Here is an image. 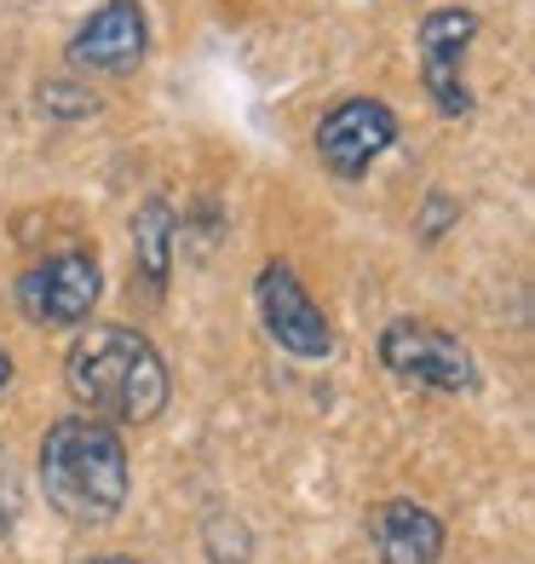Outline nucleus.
I'll return each instance as SVG.
<instances>
[{"mask_svg": "<svg viewBox=\"0 0 535 564\" xmlns=\"http://www.w3.org/2000/svg\"><path fill=\"white\" fill-rule=\"evenodd\" d=\"M64 387L87 421L150 426L173 398V375L150 335L127 323H92L64 351Z\"/></svg>", "mask_w": 535, "mask_h": 564, "instance_id": "1", "label": "nucleus"}, {"mask_svg": "<svg viewBox=\"0 0 535 564\" xmlns=\"http://www.w3.org/2000/svg\"><path fill=\"white\" fill-rule=\"evenodd\" d=\"M35 484L46 507L75 530H105L127 507L133 490V460H127L121 432L87 415H64L41 432L35 449Z\"/></svg>", "mask_w": 535, "mask_h": 564, "instance_id": "2", "label": "nucleus"}, {"mask_svg": "<svg viewBox=\"0 0 535 564\" xmlns=\"http://www.w3.org/2000/svg\"><path fill=\"white\" fill-rule=\"evenodd\" d=\"M374 351H380V364H386V375L403 380V387H426V392H444V398L483 392V369H478L472 346L432 317H392L380 328Z\"/></svg>", "mask_w": 535, "mask_h": 564, "instance_id": "3", "label": "nucleus"}, {"mask_svg": "<svg viewBox=\"0 0 535 564\" xmlns=\"http://www.w3.org/2000/svg\"><path fill=\"white\" fill-rule=\"evenodd\" d=\"M98 294H105V265H98V248H81V242L35 260L12 289L23 323L35 328H81L92 317Z\"/></svg>", "mask_w": 535, "mask_h": 564, "instance_id": "4", "label": "nucleus"}, {"mask_svg": "<svg viewBox=\"0 0 535 564\" xmlns=\"http://www.w3.org/2000/svg\"><path fill=\"white\" fill-rule=\"evenodd\" d=\"M478 12L472 7H432L415 23V58H421V87L432 110L444 121H467L478 110V93L467 87V53L478 41Z\"/></svg>", "mask_w": 535, "mask_h": 564, "instance_id": "5", "label": "nucleus"}, {"mask_svg": "<svg viewBox=\"0 0 535 564\" xmlns=\"http://www.w3.org/2000/svg\"><path fill=\"white\" fill-rule=\"evenodd\" d=\"M253 312H260V328L271 335L276 351L299 357V364H323L335 357V323L312 300V289L299 282V271L288 260H271L253 276Z\"/></svg>", "mask_w": 535, "mask_h": 564, "instance_id": "6", "label": "nucleus"}, {"mask_svg": "<svg viewBox=\"0 0 535 564\" xmlns=\"http://www.w3.org/2000/svg\"><path fill=\"white\" fill-rule=\"evenodd\" d=\"M397 133H403V121H397V110L386 105V98L351 93L317 121L312 144H317V162L335 178H363L397 144Z\"/></svg>", "mask_w": 535, "mask_h": 564, "instance_id": "7", "label": "nucleus"}, {"mask_svg": "<svg viewBox=\"0 0 535 564\" xmlns=\"http://www.w3.org/2000/svg\"><path fill=\"white\" fill-rule=\"evenodd\" d=\"M150 58V12L144 0H105L64 41L69 75H139Z\"/></svg>", "mask_w": 535, "mask_h": 564, "instance_id": "8", "label": "nucleus"}, {"mask_svg": "<svg viewBox=\"0 0 535 564\" xmlns=\"http://www.w3.org/2000/svg\"><path fill=\"white\" fill-rule=\"evenodd\" d=\"M369 542L380 553V564H438L444 558V519L432 507L392 496L369 512Z\"/></svg>", "mask_w": 535, "mask_h": 564, "instance_id": "9", "label": "nucleus"}, {"mask_svg": "<svg viewBox=\"0 0 535 564\" xmlns=\"http://www.w3.org/2000/svg\"><path fill=\"white\" fill-rule=\"evenodd\" d=\"M173 242H178V214L167 196H144L133 208V289L144 300H162L173 282Z\"/></svg>", "mask_w": 535, "mask_h": 564, "instance_id": "10", "label": "nucleus"}, {"mask_svg": "<svg viewBox=\"0 0 535 564\" xmlns=\"http://www.w3.org/2000/svg\"><path fill=\"white\" fill-rule=\"evenodd\" d=\"M201 547H208V564H248L253 558V535L248 524L237 519L231 507H214L201 519Z\"/></svg>", "mask_w": 535, "mask_h": 564, "instance_id": "11", "label": "nucleus"}, {"mask_svg": "<svg viewBox=\"0 0 535 564\" xmlns=\"http://www.w3.org/2000/svg\"><path fill=\"white\" fill-rule=\"evenodd\" d=\"M35 110L53 116V121H87V116H98L105 105H98V93H87L75 75H58V82H46L35 93Z\"/></svg>", "mask_w": 535, "mask_h": 564, "instance_id": "12", "label": "nucleus"}, {"mask_svg": "<svg viewBox=\"0 0 535 564\" xmlns=\"http://www.w3.org/2000/svg\"><path fill=\"white\" fill-rule=\"evenodd\" d=\"M455 219H461V202H455L449 191H432V196H426V208H421L415 237H421V242H438V237H444V230H449Z\"/></svg>", "mask_w": 535, "mask_h": 564, "instance_id": "13", "label": "nucleus"}, {"mask_svg": "<svg viewBox=\"0 0 535 564\" xmlns=\"http://www.w3.org/2000/svg\"><path fill=\"white\" fill-rule=\"evenodd\" d=\"M18 512H23V490H18L12 455L0 449V535H12V524H18Z\"/></svg>", "mask_w": 535, "mask_h": 564, "instance_id": "14", "label": "nucleus"}, {"mask_svg": "<svg viewBox=\"0 0 535 564\" xmlns=\"http://www.w3.org/2000/svg\"><path fill=\"white\" fill-rule=\"evenodd\" d=\"M81 564H139V558H127V553H92V558H81Z\"/></svg>", "mask_w": 535, "mask_h": 564, "instance_id": "15", "label": "nucleus"}, {"mask_svg": "<svg viewBox=\"0 0 535 564\" xmlns=\"http://www.w3.org/2000/svg\"><path fill=\"white\" fill-rule=\"evenodd\" d=\"M7 387H12V351L0 346V392H7Z\"/></svg>", "mask_w": 535, "mask_h": 564, "instance_id": "16", "label": "nucleus"}]
</instances>
